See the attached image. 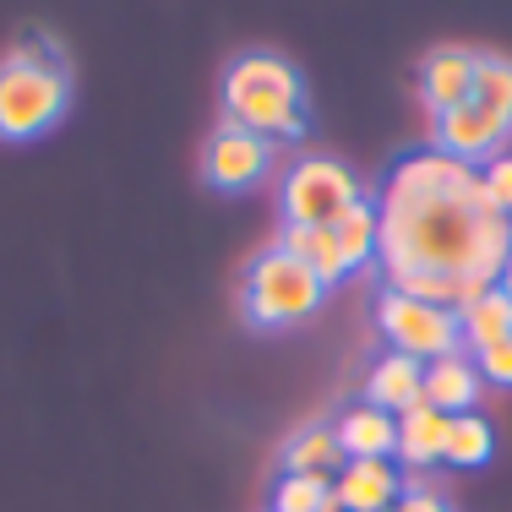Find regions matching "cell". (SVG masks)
Listing matches in <instances>:
<instances>
[{"instance_id": "obj_1", "label": "cell", "mask_w": 512, "mask_h": 512, "mask_svg": "<svg viewBox=\"0 0 512 512\" xmlns=\"http://www.w3.org/2000/svg\"><path fill=\"white\" fill-rule=\"evenodd\" d=\"M376 256L387 278L398 273H480L496 284L512 251V218L496 213L474 164L414 148L393 164L376 202Z\"/></svg>"}, {"instance_id": "obj_2", "label": "cell", "mask_w": 512, "mask_h": 512, "mask_svg": "<svg viewBox=\"0 0 512 512\" xmlns=\"http://www.w3.org/2000/svg\"><path fill=\"white\" fill-rule=\"evenodd\" d=\"M224 120L256 137H300L306 131V88L300 71L273 50H246L224 71Z\"/></svg>"}, {"instance_id": "obj_3", "label": "cell", "mask_w": 512, "mask_h": 512, "mask_svg": "<svg viewBox=\"0 0 512 512\" xmlns=\"http://www.w3.org/2000/svg\"><path fill=\"white\" fill-rule=\"evenodd\" d=\"M322 295H327L322 278L300 256H289L278 246H267L256 256L246 267V284H240V306H246L251 327H289L322 306Z\"/></svg>"}, {"instance_id": "obj_4", "label": "cell", "mask_w": 512, "mask_h": 512, "mask_svg": "<svg viewBox=\"0 0 512 512\" xmlns=\"http://www.w3.org/2000/svg\"><path fill=\"white\" fill-rule=\"evenodd\" d=\"M71 104V77L60 60L28 66V60H0V137L22 142L50 131Z\"/></svg>"}, {"instance_id": "obj_5", "label": "cell", "mask_w": 512, "mask_h": 512, "mask_svg": "<svg viewBox=\"0 0 512 512\" xmlns=\"http://www.w3.org/2000/svg\"><path fill=\"white\" fill-rule=\"evenodd\" d=\"M360 175L344 164V158H327V153H311L300 158V164H289L284 175V191H278V202H284V224H338L344 218L349 202H360Z\"/></svg>"}, {"instance_id": "obj_6", "label": "cell", "mask_w": 512, "mask_h": 512, "mask_svg": "<svg viewBox=\"0 0 512 512\" xmlns=\"http://www.w3.org/2000/svg\"><path fill=\"white\" fill-rule=\"evenodd\" d=\"M376 327L387 333V344H393L398 355H414V360H436V355L463 349L458 311L425 306V300H409V295H398V289H382V295H376Z\"/></svg>"}, {"instance_id": "obj_7", "label": "cell", "mask_w": 512, "mask_h": 512, "mask_svg": "<svg viewBox=\"0 0 512 512\" xmlns=\"http://www.w3.org/2000/svg\"><path fill=\"white\" fill-rule=\"evenodd\" d=\"M267 169H273V142L256 137V131H246V126H235V120H218V131L207 137V148H202L207 186L246 191V186H256V180L267 175Z\"/></svg>"}, {"instance_id": "obj_8", "label": "cell", "mask_w": 512, "mask_h": 512, "mask_svg": "<svg viewBox=\"0 0 512 512\" xmlns=\"http://www.w3.org/2000/svg\"><path fill=\"white\" fill-rule=\"evenodd\" d=\"M507 131L512 126H502L485 104L463 99V104L447 109V115H436V148L463 158V164H474V158H496V153H502Z\"/></svg>"}, {"instance_id": "obj_9", "label": "cell", "mask_w": 512, "mask_h": 512, "mask_svg": "<svg viewBox=\"0 0 512 512\" xmlns=\"http://www.w3.org/2000/svg\"><path fill=\"white\" fill-rule=\"evenodd\" d=\"M474 71H480V50L469 44H436L420 60V99L431 115H447L453 104H463L474 93Z\"/></svg>"}, {"instance_id": "obj_10", "label": "cell", "mask_w": 512, "mask_h": 512, "mask_svg": "<svg viewBox=\"0 0 512 512\" xmlns=\"http://www.w3.org/2000/svg\"><path fill=\"white\" fill-rule=\"evenodd\" d=\"M404 496V474L393 458H344L333 474V502L344 512H382Z\"/></svg>"}, {"instance_id": "obj_11", "label": "cell", "mask_w": 512, "mask_h": 512, "mask_svg": "<svg viewBox=\"0 0 512 512\" xmlns=\"http://www.w3.org/2000/svg\"><path fill=\"white\" fill-rule=\"evenodd\" d=\"M480 365H474L469 349H453V355H436L425 360V387H420V404L442 409V414H469L474 398H480Z\"/></svg>"}, {"instance_id": "obj_12", "label": "cell", "mask_w": 512, "mask_h": 512, "mask_svg": "<svg viewBox=\"0 0 512 512\" xmlns=\"http://www.w3.org/2000/svg\"><path fill=\"white\" fill-rule=\"evenodd\" d=\"M420 387H425V360L387 349V355H376L371 371H365V404H376L387 414H404L409 404H420Z\"/></svg>"}, {"instance_id": "obj_13", "label": "cell", "mask_w": 512, "mask_h": 512, "mask_svg": "<svg viewBox=\"0 0 512 512\" xmlns=\"http://www.w3.org/2000/svg\"><path fill=\"white\" fill-rule=\"evenodd\" d=\"M333 436L344 447V458H393L398 447V414L376 409V404H349L344 414L333 420Z\"/></svg>"}, {"instance_id": "obj_14", "label": "cell", "mask_w": 512, "mask_h": 512, "mask_svg": "<svg viewBox=\"0 0 512 512\" xmlns=\"http://www.w3.org/2000/svg\"><path fill=\"white\" fill-rule=\"evenodd\" d=\"M278 251L300 256V262H306L311 273L322 278V284H333V278L349 273L344 246H338L333 224H327V229H316V224H284V229H278Z\"/></svg>"}, {"instance_id": "obj_15", "label": "cell", "mask_w": 512, "mask_h": 512, "mask_svg": "<svg viewBox=\"0 0 512 512\" xmlns=\"http://www.w3.org/2000/svg\"><path fill=\"white\" fill-rule=\"evenodd\" d=\"M447 420L453 414H442V409H431V404H409L404 414H398V447L393 453L404 458V463H431V458H442V447H447Z\"/></svg>"}, {"instance_id": "obj_16", "label": "cell", "mask_w": 512, "mask_h": 512, "mask_svg": "<svg viewBox=\"0 0 512 512\" xmlns=\"http://www.w3.org/2000/svg\"><path fill=\"white\" fill-rule=\"evenodd\" d=\"M344 469V447H338L333 425H306L284 442V474H338Z\"/></svg>"}, {"instance_id": "obj_17", "label": "cell", "mask_w": 512, "mask_h": 512, "mask_svg": "<svg viewBox=\"0 0 512 512\" xmlns=\"http://www.w3.org/2000/svg\"><path fill=\"white\" fill-rule=\"evenodd\" d=\"M458 327H463V344H474V349L496 344V338H512V295H502L491 284L474 306L458 311Z\"/></svg>"}, {"instance_id": "obj_18", "label": "cell", "mask_w": 512, "mask_h": 512, "mask_svg": "<svg viewBox=\"0 0 512 512\" xmlns=\"http://www.w3.org/2000/svg\"><path fill=\"white\" fill-rule=\"evenodd\" d=\"M376 229H382V218H376L371 197H360V202L344 207V218L333 224V235H338V246H344L349 267H360V262H371V256H376Z\"/></svg>"}, {"instance_id": "obj_19", "label": "cell", "mask_w": 512, "mask_h": 512, "mask_svg": "<svg viewBox=\"0 0 512 512\" xmlns=\"http://www.w3.org/2000/svg\"><path fill=\"white\" fill-rule=\"evenodd\" d=\"M491 447H496V436H491V425H485V414L469 409V414H453V420H447V447H442L447 463L474 469V463L491 458Z\"/></svg>"}, {"instance_id": "obj_20", "label": "cell", "mask_w": 512, "mask_h": 512, "mask_svg": "<svg viewBox=\"0 0 512 512\" xmlns=\"http://www.w3.org/2000/svg\"><path fill=\"white\" fill-rule=\"evenodd\" d=\"M327 496H333V474H278L267 512H322Z\"/></svg>"}, {"instance_id": "obj_21", "label": "cell", "mask_w": 512, "mask_h": 512, "mask_svg": "<svg viewBox=\"0 0 512 512\" xmlns=\"http://www.w3.org/2000/svg\"><path fill=\"white\" fill-rule=\"evenodd\" d=\"M474 104H485L502 126H512V60L507 55H480V71H474Z\"/></svg>"}, {"instance_id": "obj_22", "label": "cell", "mask_w": 512, "mask_h": 512, "mask_svg": "<svg viewBox=\"0 0 512 512\" xmlns=\"http://www.w3.org/2000/svg\"><path fill=\"white\" fill-rule=\"evenodd\" d=\"M480 180H485V197H491L496 213L512 218V153H496L480 164Z\"/></svg>"}, {"instance_id": "obj_23", "label": "cell", "mask_w": 512, "mask_h": 512, "mask_svg": "<svg viewBox=\"0 0 512 512\" xmlns=\"http://www.w3.org/2000/svg\"><path fill=\"white\" fill-rule=\"evenodd\" d=\"M474 365H480V376H485V382H502V387H512V338H496V344L474 349Z\"/></svg>"}, {"instance_id": "obj_24", "label": "cell", "mask_w": 512, "mask_h": 512, "mask_svg": "<svg viewBox=\"0 0 512 512\" xmlns=\"http://www.w3.org/2000/svg\"><path fill=\"white\" fill-rule=\"evenodd\" d=\"M398 507H404V512H447V507H442V496H436V491H425V485H404Z\"/></svg>"}, {"instance_id": "obj_25", "label": "cell", "mask_w": 512, "mask_h": 512, "mask_svg": "<svg viewBox=\"0 0 512 512\" xmlns=\"http://www.w3.org/2000/svg\"><path fill=\"white\" fill-rule=\"evenodd\" d=\"M496 289H502V295H512V251H507V262H502V273H496Z\"/></svg>"}, {"instance_id": "obj_26", "label": "cell", "mask_w": 512, "mask_h": 512, "mask_svg": "<svg viewBox=\"0 0 512 512\" xmlns=\"http://www.w3.org/2000/svg\"><path fill=\"white\" fill-rule=\"evenodd\" d=\"M322 512H344V507H338V502H333V496H327V502H322Z\"/></svg>"}, {"instance_id": "obj_27", "label": "cell", "mask_w": 512, "mask_h": 512, "mask_svg": "<svg viewBox=\"0 0 512 512\" xmlns=\"http://www.w3.org/2000/svg\"><path fill=\"white\" fill-rule=\"evenodd\" d=\"M382 512H404V507H398V502H393V507H382Z\"/></svg>"}]
</instances>
